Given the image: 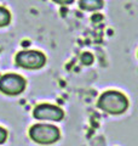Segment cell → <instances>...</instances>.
Masks as SVG:
<instances>
[{
  "instance_id": "cell-1",
  "label": "cell",
  "mask_w": 138,
  "mask_h": 146,
  "mask_svg": "<svg viewBox=\"0 0 138 146\" xmlns=\"http://www.w3.org/2000/svg\"><path fill=\"white\" fill-rule=\"evenodd\" d=\"M97 106L109 115H121L128 107V100L122 93L108 90L99 96Z\"/></svg>"
},
{
  "instance_id": "cell-2",
  "label": "cell",
  "mask_w": 138,
  "mask_h": 146,
  "mask_svg": "<svg viewBox=\"0 0 138 146\" xmlns=\"http://www.w3.org/2000/svg\"><path fill=\"white\" fill-rule=\"evenodd\" d=\"M30 139L35 141L36 144L41 145H50L58 141L61 138V131L57 127L52 124H35L29 129Z\"/></svg>"
},
{
  "instance_id": "cell-3",
  "label": "cell",
  "mask_w": 138,
  "mask_h": 146,
  "mask_svg": "<svg viewBox=\"0 0 138 146\" xmlns=\"http://www.w3.org/2000/svg\"><path fill=\"white\" fill-rule=\"evenodd\" d=\"M15 61L17 66L26 70H39L46 63V57L43 52L36 50H26L16 55Z\"/></svg>"
},
{
  "instance_id": "cell-4",
  "label": "cell",
  "mask_w": 138,
  "mask_h": 146,
  "mask_svg": "<svg viewBox=\"0 0 138 146\" xmlns=\"http://www.w3.org/2000/svg\"><path fill=\"white\" fill-rule=\"evenodd\" d=\"M26 88V79L20 74L7 73L0 78V91L6 95H18Z\"/></svg>"
},
{
  "instance_id": "cell-5",
  "label": "cell",
  "mask_w": 138,
  "mask_h": 146,
  "mask_svg": "<svg viewBox=\"0 0 138 146\" xmlns=\"http://www.w3.org/2000/svg\"><path fill=\"white\" fill-rule=\"evenodd\" d=\"M33 116L36 119L40 121H61L64 117V112L62 111L61 107L55 106V105H49V104H41L38 105L34 111H33Z\"/></svg>"
},
{
  "instance_id": "cell-6",
  "label": "cell",
  "mask_w": 138,
  "mask_h": 146,
  "mask_svg": "<svg viewBox=\"0 0 138 146\" xmlns=\"http://www.w3.org/2000/svg\"><path fill=\"white\" fill-rule=\"evenodd\" d=\"M79 7L84 11H97L103 7V0H80Z\"/></svg>"
},
{
  "instance_id": "cell-7",
  "label": "cell",
  "mask_w": 138,
  "mask_h": 146,
  "mask_svg": "<svg viewBox=\"0 0 138 146\" xmlns=\"http://www.w3.org/2000/svg\"><path fill=\"white\" fill-rule=\"evenodd\" d=\"M11 22V13L6 7L0 6V27H6Z\"/></svg>"
},
{
  "instance_id": "cell-8",
  "label": "cell",
  "mask_w": 138,
  "mask_h": 146,
  "mask_svg": "<svg viewBox=\"0 0 138 146\" xmlns=\"http://www.w3.org/2000/svg\"><path fill=\"white\" fill-rule=\"evenodd\" d=\"M80 58H81V62L84 63V65H87V66L91 65V63L93 62V56H92L91 54H89V52H84L81 55Z\"/></svg>"
},
{
  "instance_id": "cell-9",
  "label": "cell",
  "mask_w": 138,
  "mask_h": 146,
  "mask_svg": "<svg viewBox=\"0 0 138 146\" xmlns=\"http://www.w3.org/2000/svg\"><path fill=\"white\" fill-rule=\"evenodd\" d=\"M7 139V131L0 127V144H4Z\"/></svg>"
},
{
  "instance_id": "cell-10",
  "label": "cell",
  "mask_w": 138,
  "mask_h": 146,
  "mask_svg": "<svg viewBox=\"0 0 138 146\" xmlns=\"http://www.w3.org/2000/svg\"><path fill=\"white\" fill-rule=\"evenodd\" d=\"M52 1L58 4V5H69V4H72L74 0H52Z\"/></svg>"
}]
</instances>
